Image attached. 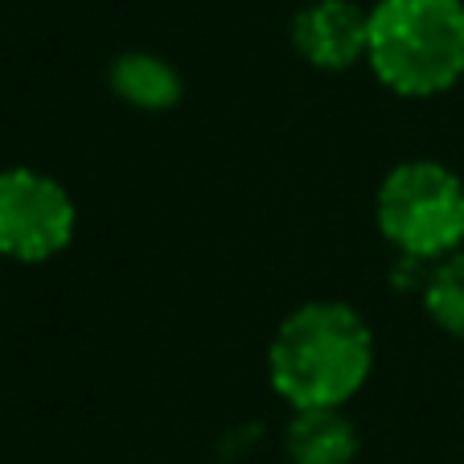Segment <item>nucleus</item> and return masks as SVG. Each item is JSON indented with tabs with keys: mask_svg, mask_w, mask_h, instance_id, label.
Instances as JSON below:
<instances>
[{
	"mask_svg": "<svg viewBox=\"0 0 464 464\" xmlns=\"http://www.w3.org/2000/svg\"><path fill=\"white\" fill-rule=\"evenodd\" d=\"M378 235L423 267L464 251V181L444 160H399L374 193Z\"/></svg>",
	"mask_w": 464,
	"mask_h": 464,
	"instance_id": "3",
	"label": "nucleus"
},
{
	"mask_svg": "<svg viewBox=\"0 0 464 464\" xmlns=\"http://www.w3.org/2000/svg\"><path fill=\"white\" fill-rule=\"evenodd\" d=\"M374 334L345 300H304L267 342V382L292 411H345L374 374Z\"/></svg>",
	"mask_w": 464,
	"mask_h": 464,
	"instance_id": "1",
	"label": "nucleus"
},
{
	"mask_svg": "<svg viewBox=\"0 0 464 464\" xmlns=\"http://www.w3.org/2000/svg\"><path fill=\"white\" fill-rule=\"evenodd\" d=\"M366 66L399 99L452 91L464 79V0H378Z\"/></svg>",
	"mask_w": 464,
	"mask_h": 464,
	"instance_id": "2",
	"label": "nucleus"
},
{
	"mask_svg": "<svg viewBox=\"0 0 464 464\" xmlns=\"http://www.w3.org/2000/svg\"><path fill=\"white\" fill-rule=\"evenodd\" d=\"M358 452V423L345 411H292L288 428H284L288 464H353Z\"/></svg>",
	"mask_w": 464,
	"mask_h": 464,
	"instance_id": "7",
	"label": "nucleus"
},
{
	"mask_svg": "<svg viewBox=\"0 0 464 464\" xmlns=\"http://www.w3.org/2000/svg\"><path fill=\"white\" fill-rule=\"evenodd\" d=\"M107 87L123 107L144 115H165L185 99V79L169 58L152 50H123L107 66Z\"/></svg>",
	"mask_w": 464,
	"mask_h": 464,
	"instance_id": "6",
	"label": "nucleus"
},
{
	"mask_svg": "<svg viewBox=\"0 0 464 464\" xmlns=\"http://www.w3.org/2000/svg\"><path fill=\"white\" fill-rule=\"evenodd\" d=\"M79 206L58 177L29 165L0 169V259L50 263L71 246Z\"/></svg>",
	"mask_w": 464,
	"mask_h": 464,
	"instance_id": "4",
	"label": "nucleus"
},
{
	"mask_svg": "<svg viewBox=\"0 0 464 464\" xmlns=\"http://www.w3.org/2000/svg\"><path fill=\"white\" fill-rule=\"evenodd\" d=\"M420 304L440 334L464 342V251L431 263L420 288Z\"/></svg>",
	"mask_w": 464,
	"mask_h": 464,
	"instance_id": "8",
	"label": "nucleus"
},
{
	"mask_svg": "<svg viewBox=\"0 0 464 464\" xmlns=\"http://www.w3.org/2000/svg\"><path fill=\"white\" fill-rule=\"evenodd\" d=\"M292 45L313 71H353L366 62L370 9H362L358 0H313L292 17Z\"/></svg>",
	"mask_w": 464,
	"mask_h": 464,
	"instance_id": "5",
	"label": "nucleus"
}]
</instances>
